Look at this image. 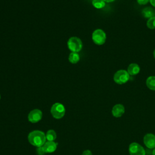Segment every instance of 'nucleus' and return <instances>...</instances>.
Wrapping results in <instances>:
<instances>
[{"label": "nucleus", "mask_w": 155, "mask_h": 155, "mask_svg": "<svg viewBox=\"0 0 155 155\" xmlns=\"http://www.w3.org/2000/svg\"><path fill=\"white\" fill-rule=\"evenodd\" d=\"M29 142L36 147H42L46 142V135L39 130H35L30 132L28 136Z\"/></svg>", "instance_id": "1"}, {"label": "nucleus", "mask_w": 155, "mask_h": 155, "mask_svg": "<svg viewBox=\"0 0 155 155\" xmlns=\"http://www.w3.org/2000/svg\"><path fill=\"white\" fill-rule=\"evenodd\" d=\"M67 46L71 52L78 53L82 48V42L80 38L76 36H73L68 39Z\"/></svg>", "instance_id": "2"}, {"label": "nucleus", "mask_w": 155, "mask_h": 155, "mask_svg": "<svg viewBox=\"0 0 155 155\" xmlns=\"http://www.w3.org/2000/svg\"><path fill=\"white\" fill-rule=\"evenodd\" d=\"M130 74L128 71L125 70H119L117 71L113 76L114 81L119 85L124 84L130 79Z\"/></svg>", "instance_id": "3"}, {"label": "nucleus", "mask_w": 155, "mask_h": 155, "mask_svg": "<svg viewBox=\"0 0 155 155\" xmlns=\"http://www.w3.org/2000/svg\"><path fill=\"white\" fill-rule=\"evenodd\" d=\"M106 34L104 30L101 29H96L92 33V40L94 44L101 45L105 42Z\"/></svg>", "instance_id": "4"}, {"label": "nucleus", "mask_w": 155, "mask_h": 155, "mask_svg": "<svg viewBox=\"0 0 155 155\" xmlns=\"http://www.w3.org/2000/svg\"><path fill=\"white\" fill-rule=\"evenodd\" d=\"M50 111L53 117L58 119L62 118L64 116L65 109L62 104L57 102L52 105Z\"/></svg>", "instance_id": "5"}, {"label": "nucleus", "mask_w": 155, "mask_h": 155, "mask_svg": "<svg viewBox=\"0 0 155 155\" xmlns=\"http://www.w3.org/2000/svg\"><path fill=\"white\" fill-rule=\"evenodd\" d=\"M130 155H145L146 151L143 147L136 142L130 143L128 148Z\"/></svg>", "instance_id": "6"}, {"label": "nucleus", "mask_w": 155, "mask_h": 155, "mask_svg": "<svg viewBox=\"0 0 155 155\" xmlns=\"http://www.w3.org/2000/svg\"><path fill=\"white\" fill-rule=\"evenodd\" d=\"M42 117V113L39 109H35L31 110L28 115V120L32 123H36L39 122L40 120H41Z\"/></svg>", "instance_id": "7"}, {"label": "nucleus", "mask_w": 155, "mask_h": 155, "mask_svg": "<svg viewBox=\"0 0 155 155\" xmlns=\"http://www.w3.org/2000/svg\"><path fill=\"white\" fill-rule=\"evenodd\" d=\"M143 143L149 149L155 148V135L152 133H148L143 137Z\"/></svg>", "instance_id": "8"}, {"label": "nucleus", "mask_w": 155, "mask_h": 155, "mask_svg": "<svg viewBox=\"0 0 155 155\" xmlns=\"http://www.w3.org/2000/svg\"><path fill=\"white\" fill-rule=\"evenodd\" d=\"M112 114L115 117H121L125 113V107L122 104H117L113 106L111 110Z\"/></svg>", "instance_id": "9"}, {"label": "nucleus", "mask_w": 155, "mask_h": 155, "mask_svg": "<svg viewBox=\"0 0 155 155\" xmlns=\"http://www.w3.org/2000/svg\"><path fill=\"white\" fill-rule=\"evenodd\" d=\"M43 147L45 150V153H53L54 152L57 148V143L53 141H47L45 142Z\"/></svg>", "instance_id": "10"}, {"label": "nucleus", "mask_w": 155, "mask_h": 155, "mask_svg": "<svg viewBox=\"0 0 155 155\" xmlns=\"http://www.w3.org/2000/svg\"><path fill=\"white\" fill-rule=\"evenodd\" d=\"M127 71L130 75L134 76L137 74L140 71V67L135 63L130 64L127 68Z\"/></svg>", "instance_id": "11"}, {"label": "nucleus", "mask_w": 155, "mask_h": 155, "mask_svg": "<svg viewBox=\"0 0 155 155\" xmlns=\"http://www.w3.org/2000/svg\"><path fill=\"white\" fill-rule=\"evenodd\" d=\"M142 14L145 18H151L155 16V12L154 9L150 7L144 8L142 11Z\"/></svg>", "instance_id": "12"}, {"label": "nucleus", "mask_w": 155, "mask_h": 155, "mask_svg": "<svg viewBox=\"0 0 155 155\" xmlns=\"http://www.w3.org/2000/svg\"><path fill=\"white\" fill-rule=\"evenodd\" d=\"M146 85L149 89L155 91V76H149L146 80Z\"/></svg>", "instance_id": "13"}, {"label": "nucleus", "mask_w": 155, "mask_h": 155, "mask_svg": "<svg viewBox=\"0 0 155 155\" xmlns=\"http://www.w3.org/2000/svg\"><path fill=\"white\" fill-rule=\"evenodd\" d=\"M80 57L78 53L71 52L68 56V61L71 64H76L79 61Z\"/></svg>", "instance_id": "14"}, {"label": "nucleus", "mask_w": 155, "mask_h": 155, "mask_svg": "<svg viewBox=\"0 0 155 155\" xmlns=\"http://www.w3.org/2000/svg\"><path fill=\"white\" fill-rule=\"evenodd\" d=\"M56 138V133L53 130H48L46 133V139L48 141H54Z\"/></svg>", "instance_id": "15"}, {"label": "nucleus", "mask_w": 155, "mask_h": 155, "mask_svg": "<svg viewBox=\"0 0 155 155\" xmlns=\"http://www.w3.org/2000/svg\"><path fill=\"white\" fill-rule=\"evenodd\" d=\"M92 4L96 8L100 9L104 7L105 5V2L104 0H93Z\"/></svg>", "instance_id": "16"}, {"label": "nucleus", "mask_w": 155, "mask_h": 155, "mask_svg": "<svg viewBox=\"0 0 155 155\" xmlns=\"http://www.w3.org/2000/svg\"><path fill=\"white\" fill-rule=\"evenodd\" d=\"M147 26L150 29H154L155 28V16H153L147 21Z\"/></svg>", "instance_id": "17"}, {"label": "nucleus", "mask_w": 155, "mask_h": 155, "mask_svg": "<svg viewBox=\"0 0 155 155\" xmlns=\"http://www.w3.org/2000/svg\"><path fill=\"white\" fill-rule=\"evenodd\" d=\"M36 153H37L38 155H44L45 153V150H44L43 146L38 147L36 149Z\"/></svg>", "instance_id": "18"}, {"label": "nucleus", "mask_w": 155, "mask_h": 155, "mask_svg": "<svg viewBox=\"0 0 155 155\" xmlns=\"http://www.w3.org/2000/svg\"><path fill=\"white\" fill-rule=\"evenodd\" d=\"M150 0H137V2L139 5H145Z\"/></svg>", "instance_id": "19"}, {"label": "nucleus", "mask_w": 155, "mask_h": 155, "mask_svg": "<svg viewBox=\"0 0 155 155\" xmlns=\"http://www.w3.org/2000/svg\"><path fill=\"white\" fill-rule=\"evenodd\" d=\"M82 155H93V154H92V153H91V151L90 150H85L82 153Z\"/></svg>", "instance_id": "20"}, {"label": "nucleus", "mask_w": 155, "mask_h": 155, "mask_svg": "<svg viewBox=\"0 0 155 155\" xmlns=\"http://www.w3.org/2000/svg\"><path fill=\"white\" fill-rule=\"evenodd\" d=\"M150 2L152 6L155 7V0H150Z\"/></svg>", "instance_id": "21"}, {"label": "nucleus", "mask_w": 155, "mask_h": 155, "mask_svg": "<svg viewBox=\"0 0 155 155\" xmlns=\"http://www.w3.org/2000/svg\"><path fill=\"white\" fill-rule=\"evenodd\" d=\"M104 1L106 2H113L114 0H104Z\"/></svg>", "instance_id": "22"}, {"label": "nucleus", "mask_w": 155, "mask_h": 155, "mask_svg": "<svg viewBox=\"0 0 155 155\" xmlns=\"http://www.w3.org/2000/svg\"><path fill=\"white\" fill-rule=\"evenodd\" d=\"M152 155H155V148L152 151Z\"/></svg>", "instance_id": "23"}, {"label": "nucleus", "mask_w": 155, "mask_h": 155, "mask_svg": "<svg viewBox=\"0 0 155 155\" xmlns=\"http://www.w3.org/2000/svg\"><path fill=\"white\" fill-rule=\"evenodd\" d=\"M153 56H154V58H155V49L154 50V51H153Z\"/></svg>", "instance_id": "24"}, {"label": "nucleus", "mask_w": 155, "mask_h": 155, "mask_svg": "<svg viewBox=\"0 0 155 155\" xmlns=\"http://www.w3.org/2000/svg\"><path fill=\"white\" fill-rule=\"evenodd\" d=\"M0 99H1V94H0Z\"/></svg>", "instance_id": "25"}]
</instances>
